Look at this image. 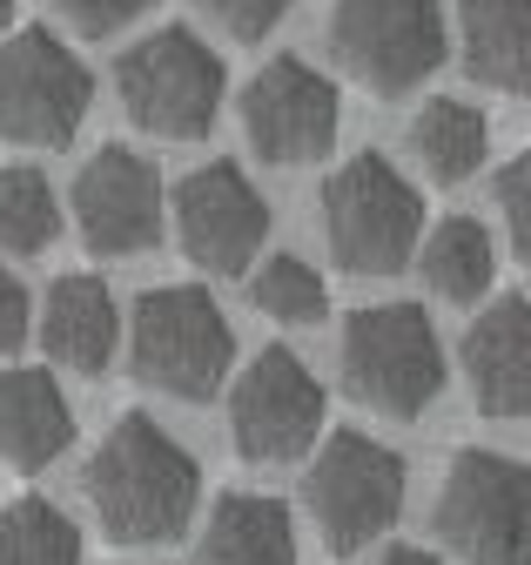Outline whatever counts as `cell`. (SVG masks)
Wrapping results in <instances>:
<instances>
[{
  "mask_svg": "<svg viewBox=\"0 0 531 565\" xmlns=\"http://www.w3.org/2000/svg\"><path fill=\"white\" fill-rule=\"evenodd\" d=\"M82 491L95 505L101 539H115V545H169L195 519L203 471H195V458L162 431L155 417L128 411L101 438V451L88 458Z\"/></svg>",
  "mask_w": 531,
  "mask_h": 565,
  "instance_id": "cell-1",
  "label": "cell"
},
{
  "mask_svg": "<svg viewBox=\"0 0 531 565\" xmlns=\"http://www.w3.org/2000/svg\"><path fill=\"white\" fill-rule=\"evenodd\" d=\"M424 236V195L390 156H350L323 182V243L350 276H397Z\"/></svg>",
  "mask_w": 531,
  "mask_h": 565,
  "instance_id": "cell-2",
  "label": "cell"
},
{
  "mask_svg": "<svg viewBox=\"0 0 531 565\" xmlns=\"http://www.w3.org/2000/svg\"><path fill=\"white\" fill-rule=\"evenodd\" d=\"M128 358H136V377L149 391L182 397V404H209L223 391V377H229L236 330L209 303V290L169 282V290H149L136 303V323H128Z\"/></svg>",
  "mask_w": 531,
  "mask_h": 565,
  "instance_id": "cell-3",
  "label": "cell"
},
{
  "mask_svg": "<svg viewBox=\"0 0 531 565\" xmlns=\"http://www.w3.org/2000/svg\"><path fill=\"white\" fill-rule=\"evenodd\" d=\"M344 391L383 417H424L444 391V343L424 303H370L344 323Z\"/></svg>",
  "mask_w": 531,
  "mask_h": 565,
  "instance_id": "cell-4",
  "label": "cell"
},
{
  "mask_svg": "<svg viewBox=\"0 0 531 565\" xmlns=\"http://www.w3.org/2000/svg\"><path fill=\"white\" fill-rule=\"evenodd\" d=\"M115 95L136 128L169 135V141H195L223 115V61L188 28H162L115 61Z\"/></svg>",
  "mask_w": 531,
  "mask_h": 565,
  "instance_id": "cell-5",
  "label": "cell"
},
{
  "mask_svg": "<svg viewBox=\"0 0 531 565\" xmlns=\"http://www.w3.org/2000/svg\"><path fill=\"white\" fill-rule=\"evenodd\" d=\"M303 505H310L323 545L350 558L370 539H383L397 525V512H404V458L364 431H337L303 478Z\"/></svg>",
  "mask_w": 531,
  "mask_h": 565,
  "instance_id": "cell-6",
  "label": "cell"
},
{
  "mask_svg": "<svg viewBox=\"0 0 531 565\" xmlns=\"http://www.w3.org/2000/svg\"><path fill=\"white\" fill-rule=\"evenodd\" d=\"M329 54L370 95H411L444 61V8L437 0H337Z\"/></svg>",
  "mask_w": 531,
  "mask_h": 565,
  "instance_id": "cell-7",
  "label": "cell"
},
{
  "mask_svg": "<svg viewBox=\"0 0 531 565\" xmlns=\"http://www.w3.org/2000/svg\"><path fill=\"white\" fill-rule=\"evenodd\" d=\"M88 102H95V75L47 28H28L0 47V135L8 141L61 149L88 121Z\"/></svg>",
  "mask_w": 531,
  "mask_h": 565,
  "instance_id": "cell-8",
  "label": "cell"
},
{
  "mask_svg": "<svg viewBox=\"0 0 531 565\" xmlns=\"http://www.w3.org/2000/svg\"><path fill=\"white\" fill-rule=\"evenodd\" d=\"M437 539L457 565H524V465L457 451L437 491Z\"/></svg>",
  "mask_w": 531,
  "mask_h": 565,
  "instance_id": "cell-9",
  "label": "cell"
},
{
  "mask_svg": "<svg viewBox=\"0 0 531 565\" xmlns=\"http://www.w3.org/2000/svg\"><path fill=\"white\" fill-rule=\"evenodd\" d=\"M323 431V384L296 350L270 343L229 391V438L249 465H296Z\"/></svg>",
  "mask_w": 531,
  "mask_h": 565,
  "instance_id": "cell-10",
  "label": "cell"
},
{
  "mask_svg": "<svg viewBox=\"0 0 531 565\" xmlns=\"http://www.w3.org/2000/svg\"><path fill=\"white\" fill-rule=\"evenodd\" d=\"M337 121H344V108H337L329 75H316V67L296 61V54L270 61L242 88V135H249V149L270 162V169L316 162L329 141H337Z\"/></svg>",
  "mask_w": 531,
  "mask_h": 565,
  "instance_id": "cell-11",
  "label": "cell"
},
{
  "mask_svg": "<svg viewBox=\"0 0 531 565\" xmlns=\"http://www.w3.org/2000/svg\"><path fill=\"white\" fill-rule=\"evenodd\" d=\"M175 236L195 269L242 276L256 249L270 243V202L256 195V182L236 162H209V169L182 175L175 189Z\"/></svg>",
  "mask_w": 531,
  "mask_h": 565,
  "instance_id": "cell-12",
  "label": "cell"
},
{
  "mask_svg": "<svg viewBox=\"0 0 531 565\" xmlns=\"http://www.w3.org/2000/svg\"><path fill=\"white\" fill-rule=\"evenodd\" d=\"M75 223L95 256H142L162 236V182L136 149H101L75 175Z\"/></svg>",
  "mask_w": 531,
  "mask_h": 565,
  "instance_id": "cell-13",
  "label": "cell"
},
{
  "mask_svg": "<svg viewBox=\"0 0 531 565\" xmlns=\"http://www.w3.org/2000/svg\"><path fill=\"white\" fill-rule=\"evenodd\" d=\"M464 384L485 417H524L531 411V303L511 290L464 330Z\"/></svg>",
  "mask_w": 531,
  "mask_h": 565,
  "instance_id": "cell-14",
  "label": "cell"
},
{
  "mask_svg": "<svg viewBox=\"0 0 531 565\" xmlns=\"http://www.w3.org/2000/svg\"><path fill=\"white\" fill-rule=\"evenodd\" d=\"M75 445V411L47 371H0V465L47 471Z\"/></svg>",
  "mask_w": 531,
  "mask_h": 565,
  "instance_id": "cell-15",
  "label": "cell"
},
{
  "mask_svg": "<svg viewBox=\"0 0 531 565\" xmlns=\"http://www.w3.org/2000/svg\"><path fill=\"white\" fill-rule=\"evenodd\" d=\"M115 337H121V317L101 276H61L47 290V317H41L47 358H61L82 377H101L115 364Z\"/></svg>",
  "mask_w": 531,
  "mask_h": 565,
  "instance_id": "cell-16",
  "label": "cell"
},
{
  "mask_svg": "<svg viewBox=\"0 0 531 565\" xmlns=\"http://www.w3.org/2000/svg\"><path fill=\"white\" fill-rule=\"evenodd\" d=\"M464 67L505 95L531 88V0H464L457 8Z\"/></svg>",
  "mask_w": 531,
  "mask_h": 565,
  "instance_id": "cell-17",
  "label": "cell"
},
{
  "mask_svg": "<svg viewBox=\"0 0 531 565\" xmlns=\"http://www.w3.org/2000/svg\"><path fill=\"white\" fill-rule=\"evenodd\" d=\"M203 565H296V525L283 499L262 491H229L209 512L203 532Z\"/></svg>",
  "mask_w": 531,
  "mask_h": 565,
  "instance_id": "cell-18",
  "label": "cell"
},
{
  "mask_svg": "<svg viewBox=\"0 0 531 565\" xmlns=\"http://www.w3.org/2000/svg\"><path fill=\"white\" fill-rule=\"evenodd\" d=\"M485 149H491V121H485V108H472V102L437 95V102H424L418 121H411V156L424 162L431 182H464V175H478Z\"/></svg>",
  "mask_w": 531,
  "mask_h": 565,
  "instance_id": "cell-19",
  "label": "cell"
},
{
  "mask_svg": "<svg viewBox=\"0 0 531 565\" xmlns=\"http://www.w3.org/2000/svg\"><path fill=\"white\" fill-rule=\"evenodd\" d=\"M491 276H498V249L478 216H451L424 236V282L444 303H478L491 290Z\"/></svg>",
  "mask_w": 531,
  "mask_h": 565,
  "instance_id": "cell-20",
  "label": "cell"
},
{
  "mask_svg": "<svg viewBox=\"0 0 531 565\" xmlns=\"http://www.w3.org/2000/svg\"><path fill=\"white\" fill-rule=\"evenodd\" d=\"M0 565H82L75 519L47 499H14L0 512Z\"/></svg>",
  "mask_w": 531,
  "mask_h": 565,
  "instance_id": "cell-21",
  "label": "cell"
},
{
  "mask_svg": "<svg viewBox=\"0 0 531 565\" xmlns=\"http://www.w3.org/2000/svg\"><path fill=\"white\" fill-rule=\"evenodd\" d=\"M61 230V202L41 169H0V249L41 256Z\"/></svg>",
  "mask_w": 531,
  "mask_h": 565,
  "instance_id": "cell-22",
  "label": "cell"
},
{
  "mask_svg": "<svg viewBox=\"0 0 531 565\" xmlns=\"http://www.w3.org/2000/svg\"><path fill=\"white\" fill-rule=\"evenodd\" d=\"M256 310L277 317V323H316L329 310V290L303 256H270L256 276Z\"/></svg>",
  "mask_w": 531,
  "mask_h": 565,
  "instance_id": "cell-23",
  "label": "cell"
},
{
  "mask_svg": "<svg viewBox=\"0 0 531 565\" xmlns=\"http://www.w3.org/2000/svg\"><path fill=\"white\" fill-rule=\"evenodd\" d=\"M195 8H203L223 34H236V41H262V34H270L296 8V0H195Z\"/></svg>",
  "mask_w": 531,
  "mask_h": 565,
  "instance_id": "cell-24",
  "label": "cell"
},
{
  "mask_svg": "<svg viewBox=\"0 0 531 565\" xmlns=\"http://www.w3.org/2000/svg\"><path fill=\"white\" fill-rule=\"evenodd\" d=\"M47 8L68 21V28H82V34H115L128 21H142L155 0H47Z\"/></svg>",
  "mask_w": 531,
  "mask_h": 565,
  "instance_id": "cell-25",
  "label": "cell"
},
{
  "mask_svg": "<svg viewBox=\"0 0 531 565\" xmlns=\"http://www.w3.org/2000/svg\"><path fill=\"white\" fill-rule=\"evenodd\" d=\"M498 209H505V230H511V256L531 263V156H518L498 175Z\"/></svg>",
  "mask_w": 531,
  "mask_h": 565,
  "instance_id": "cell-26",
  "label": "cell"
},
{
  "mask_svg": "<svg viewBox=\"0 0 531 565\" xmlns=\"http://www.w3.org/2000/svg\"><path fill=\"white\" fill-rule=\"evenodd\" d=\"M28 343V290L14 269H0V358Z\"/></svg>",
  "mask_w": 531,
  "mask_h": 565,
  "instance_id": "cell-27",
  "label": "cell"
},
{
  "mask_svg": "<svg viewBox=\"0 0 531 565\" xmlns=\"http://www.w3.org/2000/svg\"><path fill=\"white\" fill-rule=\"evenodd\" d=\"M377 565H444V558H437V552H424V545H390Z\"/></svg>",
  "mask_w": 531,
  "mask_h": 565,
  "instance_id": "cell-28",
  "label": "cell"
},
{
  "mask_svg": "<svg viewBox=\"0 0 531 565\" xmlns=\"http://www.w3.org/2000/svg\"><path fill=\"white\" fill-rule=\"evenodd\" d=\"M8 8H14V0H0V21H8Z\"/></svg>",
  "mask_w": 531,
  "mask_h": 565,
  "instance_id": "cell-29",
  "label": "cell"
}]
</instances>
